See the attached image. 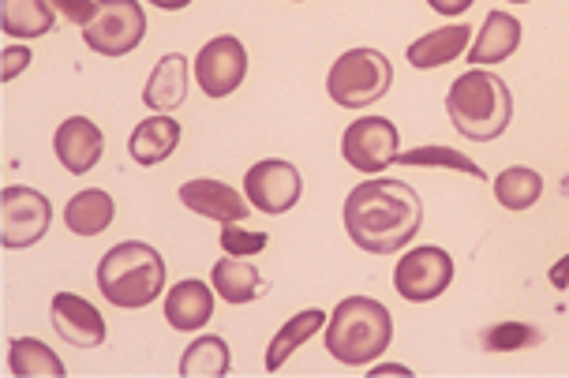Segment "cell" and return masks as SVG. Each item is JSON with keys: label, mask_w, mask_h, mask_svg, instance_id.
Masks as SVG:
<instances>
[{"label": "cell", "mask_w": 569, "mask_h": 378, "mask_svg": "<svg viewBox=\"0 0 569 378\" xmlns=\"http://www.w3.org/2000/svg\"><path fill=\"white\" fill-rule=\"evenodd\" d=\"M8 367L19 378H64L68 367L60 364V356L49 349L38 337H16L8 349Z\"/></svg>", "instance_id": "cell-25"}, {"label": "cell", "mask_w": 569, "mask_h": 378, "mask_svg": "<svg viewBox=\"0 0 569 378\" xmlns=\"http://www.w3.org/2000/svg\"><path fill=\"white\" fill-rule=\"evenodd\" d=\"M510 4H532V0H510Z\"/></svg>", "instance_id": "cell-36"}, {"label": "cell", "mask_w": 569, "mask_h": 378, "mask_svg": "<svg viewBox=\"0 0 569 378\" xmlns=\"http://www.w3.org/2000/svg\"><path fill=\"white\" fill-rule=\"evenodd\" d=\"M472 42V27L465 23H453V27H442V30H431V34H423L420 42L409 46V64L416 71H431V68H442L450 64V60H457L469 49Z\"/></svg>", "instance_id": "cell-19"}, {"label": "cell", "mask_w": 569, "mask_h": 378, "mask_svg": "<svg viewBox=\"0 0 569 378\" xmlns=\"http://www.w3.org/2000/svg\"><path fill=\"white\" fill-rule=\"evenodd\" d=\"M393 319L390 308L371 296H349L333 308L327 322V352L345 367H363L390 349Z\"/></svg>", "instance_id": "cell-3"}, {"label": "cell", "mask_w": 569, "mask_h": 378, "mask_svg": "<svg viewBox=\"0 0 569 378\" xmlns=\"http://www.w3.org/2000/svg\"><path fill=\"white\" fill-rule=\"evenodd\" d=\"M49 315H53V330L68 345H76V349H98L106 341V319H101V311L90 300H83V296L57 292Z\"/></svg>", "instance_id": "cell-13"}, {"label": "cell", "mask_w": 569, "mask_h": 378, "mask_svg": "<svg viewBox=\"0 0 569 378\" xmlns=\"http://www.w3.org/2000/svg\"><path fill=\"white\" fill-rule=\"evenodd\" d=\"M154 8H161V12H180V8H188L191 0H150Z\"/></svg>", "instance_id": "cell-33"}, {"label": "cell", "mask_w": 569, "mask_h": 378, "mask_svg": "<svg viewBox=\"0 0 569 378\" xmlns=\"http://www.w3.org/2000/svg\"><path fill=\"white\" fill-rule=\"evenodd\" d=\"M566 273H569V259H562V262H558V267H555V273H551V281L558 285V289H566Z\"/></svg>", "instance_id": "cell-34"}, {"label": "cell", "mask_w": 569, "mask_h": 378, "mask_svg": "<svg viewBox=\"0 0 569 378\" xmlns=\"http://www.w3.org/2000/svg\"><path fill=\"white\" fill-rule=\"evenodd\" d=\"M375 375H409L405 367H375Z\"/></svg>", "instance_id": "cell-35"}, {"label": "cell", "mask_w": 569, "mask_h": 378, "mask_svg": "<svg viewBox=\"0 0 569 378\" xmlns=\"http://www.w3.org/2000/svg\"><path fill=\"white\" fill-rule=\"evenodd\" d=\"M453 281V259L442 248H412L401 255L398 270H393V289L401 300L427 304L439 300Z\"/></svg>", "instance_id": "cell-9"}, {"label": "cell", "mask_w": 569, "mask_h": 378, "mask_svg": "<svg viewBox=\"0 0 569 378\" xmlns=\"http://www.w3.org/2000/svg\"><path fill=\"white\" fill-rule=\"evenodd\" d=\"M49 4H53L68 23H79V27H87L98 12V0H49Z\"/></svg>", "instance_id": "cell-30"}, {"label": "cell", "mask_w": 569, "mask_h": 378, "mask_svg": "<svg viewBox=\"0 0 569 378\" xmlns=\"http://www.w3.org/2000/svg\"><path fill=\"white\" fill-rule=\"evenodd\" d=\"M0 23L8 38H42L57 23V8L49 0H4Z\"/></svg>", "instance_id": "cell-23"}, {"label": "cell", "mask_w": 569, "mask_h": 378, "mask_svg": "<svg viewBox=\"0 0 569 378\" xmlns=\"http://www.w3.org/2000/svg\"><path fill=\"white\" fill-rule=\"evenodd\" d=\"M98 289L113 308L139 311L166 289V259L150 243L124 240L98 262Z\"/></svg>", "instance_id": "cell-4"}, {"label": "cell", "mask_w": 569, "mask_h": 378, "mask_svg": "<svg viewBox=\"0 0 569 378\" xmlns=\"http://www.w3.org/2000/svg\"><path fill=\"white\" fill-rule=\"evenodd\" d=\"M393 87V68L379 49H349L330 64L327 90L341 109H363L386 98Z\"/></svg>", "instance_id": "cell-5"}, {"label": "cell", "mask_w": 569, "mask_h": 378, "mask_svg": "<svg viewBox=\"0 0 569 378\" xmlns=\"http://www.w3.org/2000/svg\"><path fill=\"white\" fill-rule=\"evenodd\" d=\"M243 196L259 213H284L292 210L303 196V177L292 161L267 158L256 161L243 177Z\"/></svg>", "instance_id": "cell-10"}, {"label": "cell", "mask_w": 569, "mask_h": 378, "mask_svg": "<svg viewBox=\"0 0 569 378\" xmlns=\"http://www.w3.org/2000/svg\"><path fill=\"white\" fill-rule=\"evenodd\" d=\"M101 150H106V136L87 117H68L53 136V155L71 177H83V172L94 169L101 161Z\"/></svg>", "instance_id": "cell-14"}, {"label": "cell", "mask_w": 569, "mask_h": 378, "mask_svg": "<svg viewBox=\"0 0 569 378\" xmlns=\"http://www.w3.org/2000/svg\"><path fill=\"white\" fill-rule=\"evenodd\" d=\"M232 371V356L226 337L202 334L180 356V375L184 378H226Z\"/></svg>", "instance_id": "cell-24"}, {"label": "cell", "mask_w": 569, "mask_h": 378, "mask_svg": "<svg viewBox=\"0 0 569 378\" xmlns=\"http://www.w3.org/2000/svg\"><path fill=\"white\" fill-rule=\"evenodd\" d=\"M292 4H303V0H292Z\"/></svg>", "instance_id": "cell-37"}, {"label": "cell", "mask_w": 569, "mask_h": 378, "mask_svg": "<svg viewBox=\"0 0 569 378\" xmlns=\"http://www.w3.org/2000/svg\"><path fill=\"white\" fill-rule=\"evenodd\" d=\"M446 112H450L453 128L472 142H491L510 128L513 120V94L502 83V76L483 68L465 71L453 79L450 94H446Z\"/></svg>", "instance_id": "cell-2"}, {"label": "cell", "mask_w": 569, "mask_h": 378, "mask_svg": "<svg viewBox=\"0 0 569 378\" xmlns=\"http://www.w3.org/2000/svg\"><path fill=\"white\" fill-rule=\"evenodd\" d=\"M543 196V180L536 169L528 166H510L495 177V199L502 202L506 210H528L536 207Z\"/></svg>", "instance_id": "cell-26"}, {"label": "cell", "mask_w": 569, "mask_h": 378, "mask_svg": "<svg viewBox=\"0 0 569 378\" xmlns=\"http://www.w3.org/2000/svg\"><path fill=\"white\" fill-rule=\"evenodd\" d=\"M113 213H117V202L109 191L87 188V191H79V196L68 199L64 225L76 232V237H101V232L113 225Z\"/></svg>", "instance_id": "cell-20"}, {"label": "cell", "mask_w": 569, "mask_h": 378, "mask_svg": "<svg viewBox=\"0 0 569 378\" xmlns=\"http://www.w3.org/2000/svg\"><path fill=\"white\" fill-rule=\"evenodd\" d=\"M243 76H248V49H243L240 38L221 34L199 49L196 79L207 98H229L232 90H240Z\"/></svg>", "instance_id": "cell-11"}, {"label": "cell", "mask_w": 569, "mask_h": 378, "mask_svg": "<svg viewBox=\"0 0 569 378\" xmlns=\"http://www.w3.org/2000/svg\"><path fill=\"white\" fill-rule=\"evenodd\" d=\"M423 225V202L405 180H363L345 199L349 240L368 255L409 248Z\"/></svg>", "instance_id": "cell-1"}, {"label": "cell", "mask_w": 569, "mask_h": 378, "mask_svg": "<svg viewBox=\"0 0 569 378\" xmlns=\"http://www.w3.org/2000/svg\"><path fill=\"white\" fill-rule=\"evenodd\" d=\"M147 38V12L139 0H98L94 19L83 27V42L101 57H128Z\"/></svg>", "instance_id": "cell-6"}, {"label": "cell", "mask_w": 569, "mask_h": 378, "mask_svg": "<svg viewBox=\"0 0 569 378\" xmlns=\"http://www.w3.org/2000/svg\"><path fill=\"white\" fill-rule=\"evenodd\" d=\"M341 155L356 172L379 177V172L390 169L401 155V131L390 117H360L345 128Z\"/></svg>", "instance_id": "cell-7"}, {"label": "cell", "mask_w": 569, "mask_h": 378, "mask_svg": "<svg viewBox=\"0 0 569 378\" xmlns=\"http://www.w3.org/2000/svg\"><path fill=\"white\" fill-rule=\"evenodd\" d=\"M521 46V23L510 12H491L483 19L480 34L469 49V64L483 68V64H498V60H510Z\"/></svg>", "instance_id": "cell-17"}, {"label": "cell", "mask_w": 569, "mask_h": 378, "mask_svg": "<svg viewBox=\"0 0 569 378\" xmlns=\"http://www.w3.org/2000/svg\"><path fill=\"white\" fill-rule=\"evenodd\" d=\"M0 221H4V248H34L38 240L53 225V207L42 191L23 188V183H8L4 199H0Z\"/></svg>", "instance_id": "cell-8"}, {"label": "cell", "mask_w": 569, "mask_h": 378, "mask_svg": "<svg viewBox=\"0 0 569 378\" xmlns=\"http://www.w3.org/2000/svg\"><path fill=\"white\" fill-rule=\"evenodd\" d=\"M398 166H420V169H453V172H465V177L487 180V177H483V169L476 166L472 158H465L461 150H450V147H416V150H405V155H398Z\"/></svg>", "instance_id": "cell-27"}, {"label": "cell", "mask_w": 569, "mask_h": 378, "mask_svg": "<svg viewBox=\"0 0 569 378\" xmlns=\"http://www.w3.org/2000/svg\"><path fill=\"white\" fill-rule=\"evenodd\" d=\"M166 319L172 330H202L213 319V292L207 281H177L166 296Z\"/></svg>", "instance_id": "cell-15"}, {"label": "cell", "mask_w": 569, "mask_h": 378, "mask_svg": "<svg viewBox=\"0 0 569 378\" xmlns=\"http://www.w3.org/2000/svg\"><path fill=\"white\" fill-rule=\"evenodd\" d=\"M180 202L188 210H196L199 218H210V221H221V225H232V221H243L251 210L248 196H240L232 183L226 180H210V177H199V180H188L180 183Z\"/></svg>", "instance_id": "cell-12"}, {"label": "cell", "mask_w": 569, "mask_h": 378, "mask_svg": "<svg viewBox=\"0 0 569 378\" xmlns=\"http://www.w3.org/2000/svg\"><path fill=\"white\" fill-rule=\"evenodd\" d=\"M540 341L543 334L528 322H498L480 334V345L487 352H521V349H536Z\"/></svg>", "instance_id": "cell-28"}, {"label": "cell", "mask_w": 569, "mask_h": 378, "mask_svg": "<svg viewBox=\"0 0 569 378\" xmlns=\"http://www.w3.org/2000/svg\"><path fill=\"white\" fill-rule=\"evenodd\" d=\"M188 98V57L184 53H166L154 64L147 79V90H142V101L154 112H169L177 106H184Z\"/></svg>", "instance_id": "cell-16"}, {"label": "cell", "mask_w": 569, "mask_h": 378, "mask_svg": "<svg viewBox=\"0 0 569 378\" xmlns=\"http://www.w3.org/2000/svg\"><path fill=\"white\" fill-rule=\"evenodd\" d=\"M439 16H465L472 8V0H427Z\"/></svg>", "instance_id": "cell-32"}, {"label": "cell", "mask_w": 569, "mask_h": 378, "mask_svg": "<svg viewBox=\"0 0 569 378\" xmlns=\"http://www.w3.org/2000/svg\"><path fill=\"white\" fill-rule=\"evenodd\" d=\"M267 232H248V229H240V221H232V225H221V248H226L229 255H259V251H267Z\"/></svg>", "instance_id": "cell-29"}, {"label": "cell", "mask_w": 569, "mask_h": 378, "mask_svg": "<svg viewBox=\"0 0 569 378\" xmlns=\"http://www.w3.org/2000/svg\"><path fill=\"white\" fill-rule=\"evenodd\" d=\"M319 330H327V311H319V308H308V311H300V315H292L289 322L281 326L278 334L270 337V349H267V371H281L284 360H289L292 352L300 349V345H308L315 334Z\"/></svg>", "instance_id": "cell-21"}, {"label": "cell", "mask_w": 569, "mask_h": 378, "mask_svg": "<svg viewBox=\"0 0 569 378\" xmlns=\"http://www.w3.org/2000/svg\"><path fill=\"white\" fill-rule=\"evenodd\" d=\"M30 60H34V57H30V49H23V46H8L4 49V79H8V83H12L23 68H30Z\"/></svg>", "instance_id": "cell-31"}, {"label": "cell", "mask_w": 569, "mask_h": 378, "mask_svg": "<svg viewBox=\"0 0 569 378\" xmlns=\"http://www.w3.org/2000/svg\"><path fill=\"white\" fill-rule=\"evenodd\" d=\"M177 147H180V120H172L169 112H158V117L142 120L128 139V150L139 166H161L166 158H172Z\"/></svg>", "instance_id": "cell-18"}, {"label": "cell", "mask_w": 569, "mask_h": 378, "mask_svg": "<svg viewBox=\"0 0 569 378\" xmlns=\"http://www.w3.org/2000/svg\"><path fill=\"white\" fill-rule=\"evenodd\" d=\"M210 285H213V292H218L221 300L251 304L259 296V289H262V273L256 267H248L240 255H226V259L213 262Z\"/></svg>", "instance_id": "cell-22"}]
</instances>
